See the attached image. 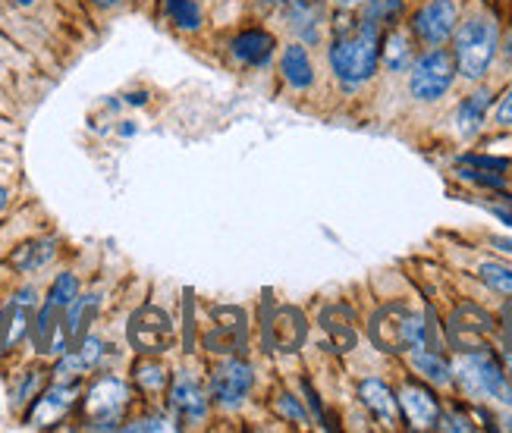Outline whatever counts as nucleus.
Returning a JSON list of instances; mask_svg holds the SVG:
<instances>
[{
    "instance_id": "f257e3e1",
    "label": "nucleus",
    "mask_w": 512,
    "mask_h": 433,
    "mask_svg": "<svg viewBox=\"0 0 512 433\" xmlns=\"http://www.w3.org/2000/svg\"><path fill=\"white\" fill-rule=\"evenodd\" d=\"M381 26L362 19L359 26L343 32L330 48V66L337 79L349 88L368 82L377 73V60H381Z\"/></svg>"
},
{
    "instance_id": "4468645a",
    "label": "nucleus",
    "mask_w": 512,
    "mask_h": 433,
    "mask_svg": "<svg viewBox=\"0 0 512 433\" xmlns=\"http://www.w3.org/2000/svg\"><path fill=\"white\" fill-rule=\"evenodd\" d=\"M233 57L239 63H249V66H264V63H271L274 57V48H277V41L271 32H264V29H246V32H239L233 38Z\"/></svg>"
},
{
    "instance_id": "4c0bfd02",
    "label": "nucleus",
    "mask_w": 512,
    "mask_h": 433,
    "mask_svg": "<svg viewBox=\"0 0 512 433\" xmlns=\"http://www.w3.org/2000/svg\"><path fill=\"white\" fill-rule=\"evenodd\" d=\"M503 317H506V327L512 330V302H509V305L503 308Z\"/></svg>"
},
{
    "instance_id": "58836bf2",
    "label": "nucleus",
    "mask_w": 512,
    "mask_h": 433,
    "mask_svg": "<svg viewBox=\"0 0 512 433\" xmlns=\"http://www.w3.org/2000/svg\"><path fill=\"white\" fill-rule=\"evenodd\" d=\"M148 101V95L142 91V95H129V104H145Z\"/></svg>"
},
{
    "instance_id": "9b49d317",
    "label": "nucleus",
    "mask_w": 512,
    "mask_h": 433,
    "mask_svg": "<svg viewBox=\"0 0 512 433\" xmlns=\"http://www.w3.org/2000/svg\"><path fill=\"white\" fill-rule=\"evenodd\" d=\"M217 327L205 336V349L214 355H236L246 349V311L242 308H214Z\"/></svg>"
},
{
    "instance_id": "0eeeda50",
    "label": "nucleus",
    "mask_w": 512,
    "mask_h": 433,
    "mask_svg": "<svg viewBox=\"0 0 512 433\" xmlns=\"http://www.w3.org/2000/svg\"><path fill=\"white\" fill-rule=\"evenodd\" d=\"M456 76V63L447 51H431L412 66L409 88L418 101H437L450 91Z\"/></svg>"
},
{
    "instance_id": "1a4fd4ad",
    "label": "nucleus",
    "mask_w": 512,
    "mask_h": 433,
    "mask_svg": "<svg viewBox=\"0 0 512 433\" xmlns=\"http://www.w3.org/2000/svg\"><path fill=\"white\" fill-rule=\"evenodd\" d=\"M494 317L487 314L484 308L478 305H462L447 324V336L450 343L462 352H472V349H487L484 339L494 333Z\"/></svg>"
},
{
    "instance_id": "6ab92c4d",
    "label": "nucleus",
    "mask_w": 512,
    "mask_h": 433,
    "mask_svg": "<svg viewBox=\"0 0 512 433\" xmlns=\"http://www.w3.org/2000/svg\"><path fill=\"white\" fill-rule=\"evenodd\" d=\"M280 70L293 88H308L311 82H315V66H311L308 51L302 48V44H289V48L283 51Z\"/></svg>"
},
{
    "instance_id": "f704fd0d",
    "label": "nucleus",
    "mask_w": 512,
    "mask_h": 433,
    "mask_svg": "<svg viewBox=\"0 0 512 433\" xmlns=\"http://www.w3.org/2000/svg\"><path fill=\"white\" fill-rule=\"evenodd\" d=\"M497 123L500 126H512V88L503 95L500 107H497Z\"/></svg>"
},
{
    "instance_id": "c03bdc74",
    "label": "nucleus",
    "mask_w": 512,
    "mask_h": 433,
    "mask_svg": "<svg viewBox=\"0 0 512 433\" xmlns=\"http://www.w3.org/2000/svg\"><path fill=\"white\" fill-rule=\"evenodd\" d=\"M10 4H19V7H32L35 0H10Z\"/></svg>"
},
{
    "instance_id": "2eb2a0df",
    "label": "nucleus",
    "mask_w": 512,
    "mask_h": 433,
    "mask_svg": "<svg viewBox=\"0 0 512 433\" xmlns=\"http://www.w3.org/2000/svg\"><path fill=\"white\" fill-rule=\"evenodd\" d=\"M399 405H403V415L412 427H418V430L437 427L440 405L428 390H421V386H406V390L399 393Z\"/></svg>"
},
{
    "instance_id": "20e7f679",
    "label": "nucleus",
    "mask_w": 512,
    "mask_h": 433,
    "mask_svg": "<svg viewBox=\"0 0 512 433\" xmlns=\"http://www.w3.org/2000/svg\"><path fill=\"white\" fill-rule=\"evenodd\" d=\"M500 48V32L497 22L487 16L465 19L456 32V70L465 79H481L497 57Z\"/></svg>"
},
{
    "instance_id": "423d86ee",
    "label": "nucleus",
    "mask_w": 512,
    "mask_h": 433,
    "mask_svg": "<svg viewBox=\"0 0 512 433\" xmlns=\"http://www.w3.org/2000/svg\"><path fill=\"white\" fill-rule=\"evenodd\" d=\"M129 343L142 355H161L173 346V321L161 308H139L129 321Z\"/></svg>"
},
{
    "instance_id": "412c9836",
    "label": "nucleus",
    "mask_w": 512,
    "mask_h": 433,
    "mask_svg": "<svg viewBox=\"0 0 512 433\" xmlns=\"http://www.w3.org/2000/svg\"><path fill=\"white\" fill-rule=\"evenodd\" d=\"M412 368L425 377V380H431V383H450V374H453V368L447 364V358L443 355H437V352H428V346H421V349H412Z\"/></svg>"
},
{
    "instance_id": "37998d69",
    "label": "nucleus",
    "mask_w": 512,
    "mask_h": 433,
    "mask_svg": "<svg viewBox=\"0 0 512 433\" xmlns=\"http://www.w3.org/2000/svg\"><path fill=\"white\" fill-rule=\"evenodd\" d=\"M98 7H114V4H120V0H95Z\"/></svg>"
},
{
    "instance_id": "9d476101",
    "label": "nucleus",
    "mask_w": 512,
    "mask_h": 433,
    "mask_svg": "<svg viewBox=\"0 0 512 433\" xmlns=\"http://www.w3.org/2000/svg\"><path fill=\"white\" fill-rule=\"evenodd\" d=\"M211 393H214L217 405L239 408L252 393V368L246 361H239V358L217 364L214 377H211Z\"/></svg>"
},
{
    "instance_id": "f8f14e48",
    "label": "nucleus",
    "mask_w": 512,
    "mask_h": 433,
    "mask_svg": "<svg viewBox=\"0 0 512 433\" xmlns=\"http://www.w3.org/2000/svg\"><path fill=\"white\" fill-rule=\"evenodd\" d=\"M412 29L421 41L443 44L456 29V4L453 0H428L412 19Z\"/></svg>"
},
{
    "instance_id": "a211bd4d",
    "label": "nucleus",
    "mask_w": 512,
    "mask_h": 433,
    "mask_svg": "<svg viewBox=\"0 0 512 433\" xmlns=\"http://www.w3.org/2000/svg\"><path fill=\"white\" fill-rule=\"evenodd\" d=\"M321 327L324 333L330 336V343L337 352H349L355 349V327H352V311L343 308V305H333V308H324L321 311Z\"/></svg>"
},
{
    "instance_id": "e433bc0d",
    "label": "nucleus",
    "mask_w": 512,
    "mask_h": 433,
    "mask_svg": "<svg viewBox=\"0 0 512 433\" xmlns=\"http://www.w3.org/2000/svg\"><path fill=\"white\" fill-rule=\"evenodd\" d=\"M494 214H497V217H500V220H503L506 226H512V214H509V211H500V208H497Z\"/></svg>"
},
{
    "instance_id": "7c9ffc66",
    "label": "nucleus",
    "mask_w": 512,
    "mask_h": 433,
    "mask_svg": "<svg viewBox=\"0 0 512 433\" xmlns=\"http://www.w3.org/2000/svg\"><path fill=\"white\" fill-rule=\"evenodd\" d=\"M101 349H104V346H101V339H98V336H88L76 355H79V361L85 364V368H92V364H98V358H101Z\"/></svg>"
},
{
    "instance_id": "2f4dec72",
    "label": "nucleus",
    "mask_w": 512,
    "mask_h": 433,
    "mask_svg": "<svg viewBox=\"0 0 512 433\" xmlns=\"http://www.w3.org/2000/svg\"><path fill=\"white\" fill-rule=\"evenodd\" d=\"M462 164H469V167H484V170H497V173H503V170H506V161H500V157H478V154H465V157H462Z\"/></svg>"
},
{
    "instance_id": "6e6552de",
    "label": "nucleus",
    "mask_w": 512,
    "mask_h": 433,
    "mask_svg": "<svg viewBox=\"0 0 512 433\" xmlns=\"http://www.w3.org/2000/svg\"><path fill=\"white\" fill-rule=\"evenodd\" d=\"M308 336L305 314L299 308H274L271 314H264V343L274 352H299V346Z\"/></svg>"
},
{
    "instance_id": "b1692460",
    "label": "nucleus",
    "mask_w": 512,
    "mask_h": 433,
    "mask_svg": "<svg viewBox=\"0 0 512 433\" xmlns=\"http://www.w3.org/2000/svg\"><path fill=\"white\" fill-rule=\"evenodd\" d=\"M381 57L387 63V70L393 73H403L406 66L412 63V44L403 32H390L387 41H384V48H381Z\"/></svg>"
},
{
    "instance_id": "473e14b6",
    "label": "nucleus",
    "mask_w": 512,
    "mask_h": 433,
    "mask_svg": "<svg viewBox=\"0 0 512 433\" xmlns=\"http://www.w3.org/2000/svg\"><path fill=\"white\" fill-rule=\"evenodd\" d=\"M462 179L481 182V186H491V189H503V176H500V173H478V170H462Z\"/></svg>"
},
{
    "instance_id": "c756f323",
    "label": "nucleus",
    "mask_w": 512,
    "mask_h": 433,
    "mask_svg": "<svg viewBox=\"0 0 512 433\" xmlns=\"http://www.w3.org/2000/svg\"><path fill=\"white\" fill-rule=\"evenodd\" d=\"M277 412L283 418H289V421H296V424H308V412L299 405V399H293V396H280L277 399Z\"/></svg>"
},
{
    "instance_id": "f03ea898",
    "label": "nucleus",
    "mask_w": 512,
    "mask_h": 433,
    "mask_svg": "<svg viewBox=\"0 0 512 433\" xmlns=\"http://www.w3.org/2000/svg\"><path fill=\"white\" fill-rule=\"evenodd\" d=\"M368 336L381 352H412L428 346V324L409 305L390 302L371 317Z\"/></svg>"
},
{
    "instance_id": "aec40b11",
    "label": "nucleus",
    "mask_w": 512,
    "mask_h": 433,
    "mask_svg": "<svg viewBox=\"0 0 512 433\" xmlns=\"http://www.w3.org/2000/svg\"><path fill=\"white\" fill-rule=\"evenodd\" d=\"M54 258V242L51 239H38V242H26L19 245L16 252L10 255V264L22 273H32L38 270L41 264H48Z\"/></svg>"
},
{
    "instance_id": "a18cd8bd",
    "label": "nucleus",
    "mask_w": 512,
    "mask_h": 433,
    "mask_svg": "<svg viewBox=\"0 0 512 433\" xmlns=\"http://www.w3.org/2000/svg\"><path fill=\"white\" fill-rule=\"evenodd\" d=\"M258 4H277V0H258Z\"/></svg>"
},
{
    "instance_id": "393cba45",
    "label": "nucleus",
    "mask_w": 512,
    "mask_h": 433,
    "mask_svg": "<svg viewBox=\"0 0 512 433\" xmlns=\"http://www.w3.org/2000/svg\"><path fill=\"white\" fill-rule=\"evenodd\" d=\"M318 7L308 4V0H296L293 7H289V26H293L305 41H315L318 38Z\"/></svg>"
},
{
    "instance_id": "39448f33",
    "label": "nucleus",
    "mask_w": 512,
    "mask_h": 433,
    "mask_svg": "<svg viewBox=\"0 0 512 433\" xmlns=\"http://www.w3.org/2000/svg\"><path fill=\"white\" fill-rule=\"evenodd\" d=\"M129 405V386L120 377H98L85 393V421L92 430H114Z\"/></svg>"
},
{
    "instance_id": "ea45409f",
    "label": "nucleus",
    "mask_w": 512,
    "mask_h": 433,
    "mask_svg": "<svg viewBox=\"0 0 512 433\" xmlns=\"http://www.w3.org/2000/svg\"><path fill=\"white\" fill-rule=\"evenodd\" d=\"M503 355H506V364H509V374H512V343H506Z\"/></svg>"
},
{
    "instance_id": "c85d7f7f",
    "label": "nucleus",
    "mask_w": 512,
    "mask_h": 433,
    "mask_svg": "<svg viewBox=\"0 0 512 433\" xmlns=\"http://www.w3.org/2000/svg\"><path fill=\"white\" fill-rule=\"evenodd\" d=\"M399 10H403V0H368L365 19L374 22V26H381V22H393Z\"/></svg>"
},
{
    "instance_id": "a878e982",
    "label": "nucleus",
    "mask_w": 512,
    "mask_h": 433,
    "mask_svg": "<svg viewBox=\"0 0 512 433\" xmlns=\"http://www.w3.org/2000/svg\"><path fill=\"white\" fill-rule=\"evenodd\" d=\"M79 295V280L73 277V273H60V277L54 280L51 292H48V305H54L57 311H66Z\"/></svg>"
},
{
    "instance_id": "4be33fe9",
    "label": "nucleus",
    "mask_w": 512,
    "mask_h": 433,
    "mask_svg": "<svg viewBox=\"0 0 512 433\" xmlns=\"http://www.w3.org/2000/svg\"><path fill=\"white\" fill-rule=\"evenodd\" d=\"M491 107V95L487 91H478V95H469L462 104H459V113H456V123H459V132L462 135H475L484 123V113Z\"/></svg>"
},
{
    "instance_id": "a19ab883",
    "label": "nucleus",
    "mask_w": 512,
    "mask_h": 433,
    "mask_svg": "<svg viewBox=\"0 0 512 433\" xmlns=\"http://www.w3.org/2000/svg\"><path fill=\"white\" fill-rule=\"evenodd\" d=\"M7 198H10V195H7V189H4V186H0V211H4V208H7Z\"/></svg>"
},
{
    "instance_id": "79ce46f5",
    "label": "nucleus",
    "mask_w": 512,
    "mask_h": 433,
    "mask_svg": "<svg viewBox=\"0 0 512 433\" xmlns=\"http://www.w3.org/2000/svg\"><path fill=\"white\" fill-rule=\"evenodd\" d=\"M337 4H340V7H346V10H349V7H355V4H362V0H337Z\"/></svg>"
},
{
    "instance_id": "ddd939ff",
    "label": "nucleus",
    "mask_w": 512,
    "mask_h": 433,
    "mask_svg": "<svg viewBox=\"0 0 512 433\" xmlns=\"http://www.w3.org/2000/svg\"><path fill=\"white\" fill-rule=\"evenodd\" d=\"M73 402H76V386H73V383H70V386L57 383L54 390L41 393V396L35 399L32 412H29V424H32V427H51V424H57V421L73 408Z\"/></svg>"
},
{
    "instance_id": "cd10ccee",
    "label": "nucleus",
    "mask_w": 512,
    "mask_h": 433,
    "mask_svg": "<svg viewBox=\"0 0 512 433\" xmlns=\"http://www.w3.org/2000/svg\"><path fill=\"white\" fill-rule=\"evenodd\" d=\"M481 280L491 286L494 292H503V295H512V270L503 267V264H494V261H484L481 264Z\"/></svg>"
},
{
    "instance_id": "5701e85b",
    "label": "nucleus",
    "mask_w": 512,
    "mask_h": 433,
    "mask_svg": "<svg viewBox=\"0 0 512 433\" xmlns=\"http://www.w3.org/2000/svg\"><path fill=\"white\" fill-rule=\"evenodd\" d=\"M164 10L173 26L183 32H195L202 26V7H198V0H164Z\"/></svg>"
},
{
    "instance_id": "c9c22d12",
    "label": "nucleus",
    "mask_w": 512,
    "mask_h": 433,
    "mask_svg": "<svg viewBox=\"0 0 512 433\" xmlns=\"http://www.w3.org/2000/svg\"><path fill=\"white\" fill-rule=\"evenodd\" d=\"M126 430H167V424L161 418H139L136 424H129Z\"/></svg>"
},
{
    "instance_id": "72a5a7b5",
    "label": "nucleus",
    "mask_w": 512,
    "mask_h": 433,
    "mask_svg": "<svg viewBox=\"0 0 512 433\" xmlns=\"http://www.w3.org/2000/svg\"><path fill=\"white\" fill-rule=\"evenodd\" d=\"M35 383H38V371H29L26 377H22V386L16 390V405H22L29 399V393H35Z\"/></svg>"
},
{
    "instance_id": "dca6fc26",
    "label": "nucleus",
    "mask_w": 512,
    "mask_h": 433,
    "mask_svg": "<svg viewBox=\"0 0 512 433\" xmlns=\"http://www.w3.org/2000/svg\"><path fill=\"white\" fill-rule=\"evenodd\" d=\"M359 399L362 405L368 408V412L377 418V421H384V424H396L399 421V399H393L390 393V386L384 380H362L359 386Z\"/></svg>"
},
{
    "instance_id": "7ed1b4c3",
    "label": "nucleus",
    "mask_w": 512,
    "mask_h": 433,
    "mask_svg": "<svg viewBox=\"0 0 512 433\" xmlns=\"http://www.w3.org/2000/svg\"><path fill=\"white\" fill-rule=\"evenodd\" d=\"M456 380L462 383V390L475 399H491L506 408H512V380L500 368V361L487 349H472L462 352L456 361Z\"/></svg>"
},
{
    "instance_id": "bb28decb",
    "label": "nucleus",
    "mask_w": 512,
    "mask_h": 433,
    "mask_svg": "<svg viewBox=\"0 0 512 433\" xmlns=\"http://www.w3.org/2000/svg\"><path fill=\"white\" fill-rule=\"evenodd\" d=\"M136 380H139L142 390H148V393H161L164 386H167V371L161 368L158 361H139V364H136Z\"/></svg>"
},
{
    "instance_id": "f3484780",
    "label": "nucleus",
    "mask_w": 512,
    "mask_h": 433,
    "mask_svg": "<svg viewBox=\"0 0 512 433\" xmlns=\"http://www.w3.org/2000/svg\"><path fill=\"white\" fill-rule=\"evenodd\" d=\"M170 402H173L176 412H180V418H186V421H202L205 412H208L202 386H198L189 374L176 377L173 390H170Z\"/></svg>"
}]
</instances>
